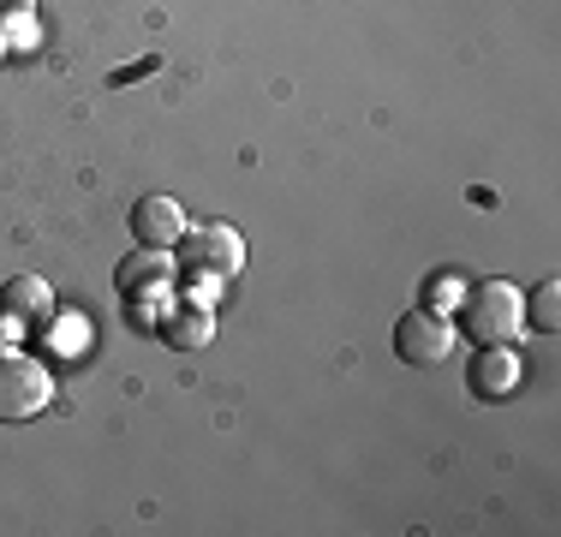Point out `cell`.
Instances as JSON below:
<instances>
[{
	"instance_id": "cell-5",
	"label": "cell",
	"mask_w": 561,
	"mask_h": 537,
	"mask_svg": "<svg viewBox=\"0 0 561 537\" xmlns=\"http://www.w3.org/2000/svg\"><path fill=\"white\" fill-rule=\"evenodd\" d=\"M173 281V251L162 245H138V251H126L114 268V287H119V299H131V305H144L150 293H162Z\"/></svg>"
},
{
	"instance_id": "cell-2",
	"label": "cell",
	"mask_w": 561,
	"mask_h": 537,
	"mask_svg": "<svg viewBox=\"0 0 561 537\" xmlns=\"http://www.w3.org/2000/svg\"><path fill=\"white\" fill-rule=\"evenodd\" d=\"M55 400V376L31 353H0V424H31Z\"/></svg>"
},
{
	"instance_id": "cell-11",
	"label": "cell",
	"mask_w": 561,
	"mask_h": 537,
	"mask_svg": "<svg viewBox=\"0 0 561 537\" xmlns=\"http://www.w3.org/2000/svg\"><path fill=\"white\" fill-rule=\"evenodd\" d=\"M31 7H36V0H0V24H7V19H24Z\"/></svg>"
},
{
	"instance_id": "cell-3",
	"label": "cell",
	"mask_w": 561,
	"mask_h": 537,
	"mask_svg": "<svg viewBox=\"0 0 561 537\" xmlns=\"http://www.w3.org/2000/svg\"><path fill=\"white\" fill-rule=\"evenodd\" d=\"M180 245H185V268L204 281V293H221V281H239V268H245V239L221 221L192 227V239H180Z\"/></svg>"
},
{
	"instance_id": "cell-7",
	"label": "cell",
	"mask_w": 561,
	"mask_h": 537,
	"mask_svg": "<svg viewBox=\"0 0 561 537\" xmlns=\"http://www.w3.org/2000/svg\"><path fill=\"white\" fill-rule=\"evenodd\" d=\"M162 341L173 353H204L216 341V322H209V305H173L162 317Z\"/></svg>"
},
{
	"instance_id": "cell-10",
	"label": "cell",
	"mask_w": 561,
	"mask_h": 537,
	"mask_svg": "<svg viewBox=\"0 0 561 537\" xmlns=\"http://www.w3.org/2000/svg\"><path fill=\"white\" fill-rule=\"evenodd\" d=\"M519 305H526V322L538 334H556V322H561V281H538L531 299H519Z\"/></svg>"
},
{
	"instance_id": "cell-8",
	"label": "cell",
	"mask_w": 561,
	"mask_h": 537,
	"mask_svg": "<svg viewBox=\"0 0 561 537\" xmlns=\"http://www.w3.org/2000/svg\"><path fill=\"white\" fill-rule=\"evenodd\" d=\"M0 311H7L12 322H43L48 311H55V293H48V281L36 275H19L0 287Z\"/></svg>"
},
{
	"instance_id": "cell-9",
	"label": "cell",
	"mask_w": 561,
	"mask_h": 537,
	"mask_svg": "<svg viewBox=\"0 0 561 537\" xmlns=\"http://www.w3.org/2000/svg\"><path fill=\"white\" fill-rule=\"evenodd\" d=\"M514 382H519L514 353H507V346H484V358L472 365V388L484 400H502V395H514Z\"/></svg>"
},
{
	"instance_id": "cell-6",
	"label": "cell",
	"mask_w": 561,
	"mask_h": 537,
	"mask_svg": "<svg viewBox=\"0 0 561 537\" xmlns=\"http://www.w3.org/2000/svg\"><path fill=\"white\" fill-rule=\"evenodd\" d=\"M131 239H138V245H162V251H173L185 239V209L173 204V197H138V204H131Z\"/></svg>"
},
{
	"instance_id": "cell-4",
	"label": "cell",
	"mask_w": 561,
	"mask_h": 537,
	"mask_svg": "<svg viewBox=\"0 0 561 537\" xmlns=\"http://www.w3.org/2000/svg\"><path fill=\"white\" fill-rule=\"evenodd\" d=\"M454 322L443 311H431V305H419V311H407L394 322V353L407 358V365H419V370H431V365H448V353H454Z\"/></svg>"
},
{
	"instance_id": "cell-1",
	"label": "cell",
	"mask_w": 561,
	"mask_h": 537,
	"mask_svg": "<svg viewBox=\"0 0 561 537\" xmlns=\"http://www.w3.org/2000/svg\"><path fill=\"white\" fill-rule=\"evenodd\" d=\"M526 293L514 281H478L460 299V329L472 334L478 346H514L519 329H526Z\"/></svg>"
}]
</instances>
